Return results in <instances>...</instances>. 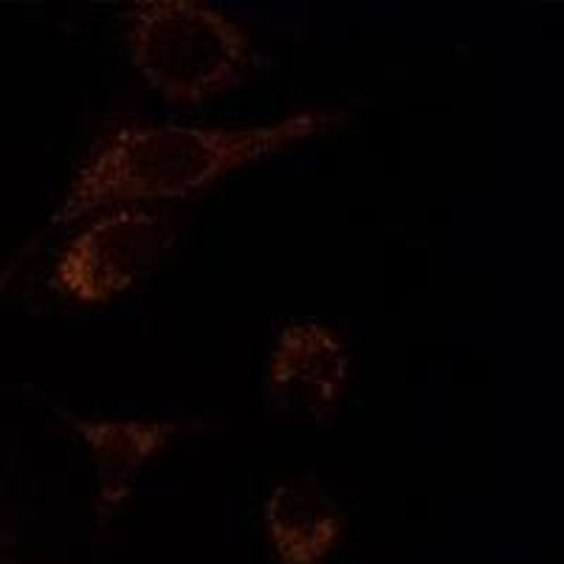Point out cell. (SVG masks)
Returning <instances> with one entry per match:
<instances>
[{
	"label": "cell",
	"mask_w": 564,
	"mask_h": 564,
	"mask_svg": "<svg viewBox=\"0 0 564 564\" xmlns=\"http://www.w3.org/2000/svg\"><path fill=\"white\" fill-rule=\"evenodd\" d=\"M347 108H305L249 128L124 122L99 135L74 170L52 226L128 204H175L260 161L322 139L347 122Z\"/></svg>",
	"instance_id": "obj_1"
},
{
	"label": "cell",
	"mask_w": 564,
	"mask_h": 564,
	"mask_svg": "<svg viewBox=\"0 0 564 564\" xmlns=\"http://www.w3.org/2000/svg\"><path fill=\"white\" fill-rule=\"evenodd\" d=\"M189 224L173 204H128L99 212L63 246L52 285L77 305H108L170 263Z\"/></svg>",
	"instance_id": "obj_3"
},
{
	"label": "cell",
	"mask_w": 564,
	"mask_h": 564,
	"mask_svg": "<svg viewBox=\"0 0 564 564\" xmlns=\"http://www.w3.org/2000/svg\"><path fill=\"white\" fill-rule=\"evenodd\" d=\"M59 415L70 435L88 452L97 480V508L105 517L130 502L144 471L167 455L181 437L204 430L200 423L178 417H102L77 412Z\"/></svg>",
	"instance_id": "obj_5"
},
{
	"label": "cell",
	"mask_w": 564,
	"mask_h": 564,
	"mask_svg": "<svg viewBox=\"0 0 564 564\" xmlns=\"http://www.w3.org/2000/svg\"><path fill=\"white\" fill-rule=\"evenodd\" d=\"M345 511L314 475L274 482L263 500V533L276 564H325L345 536Z\"/></svg>",
	"instance_id": "obj_6"
},
{
	"label": "cell",
	"mask_w": 564,
	"mask_h": 564,
	"mask_svg": "<svg viewBox=\"0 0 564 564\" xmlns=\"http://www.w3.org/2000/svg\"><path fill=\"white\" fill-rule=\"evenodd\" d=\"M122 37L141 83L173 108L226 97L263 63L249 29L200 0H135L122 14Z\"/></svg>",
	"instance_id": "obj_2"
},
{
	"label": "cell",
	"mask_w": 564,
	"mask_h": 564,
	"mask_svg": "<svg viewBox=\"0 0 564 564\" xmlns=\"http://www.w3.org/2000/svg\"><path fill=\"white\" fill-rule=\"evenodd\" d=\"M352 381V350L336 327L294 319L276 334L265 359V398L285 421L327 426Z\"/></svg>",
	"instance_id": "obj_4"
}]
</instances>
